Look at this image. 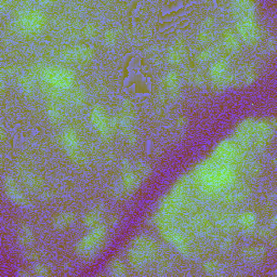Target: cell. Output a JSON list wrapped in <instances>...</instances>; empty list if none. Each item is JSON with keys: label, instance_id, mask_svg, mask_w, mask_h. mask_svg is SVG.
<instances>
[{"label": "cell", "instance_id": "cell-1", "mask_svg": "<svg viewBox=\"0 0 277 277\" xmlns=\"http://www.w3.org/2000/svg\"><path fill=\"white\" fill-rule=\"evenodd\" d=\"M193 179L204 195L219 197L224 190L237 182V171L233 164L222 162L210 157L195 168Z\"/></svg>", "mask_w": 277, "mask_h": 277}, {"label": "cell", "instance_id": "cell-2", "mask_svg": "<svg viewBox=\"0 0 277 277\" xmlns=\"http://www.w3.org/2000/svg\"><path fill=\"white\" fill-rule=\"evenodd\" d=\"M236 34L246 44L256 46L261 37V29L256 19V3L252 0H235L231 4Z\"/></svg>", "mask_w": 277, "mask_h": 277}, {"label": "cell", "instance_id": "cell-3", "mask_svg": "<svg viewBox=\"0 0 277 277\" xmlns=\"http://www.w3.org/2000/svg\"><path fill=\"white\" fill-rule=\"evenodd\" d=\"M47 25V16L38 8L26 7L21 10L14 21L17 32L24 36L39 35Z\"/></svg>", "mask_w": 277, "mask_h": 277}, {"label": "cell", "instance_id": "cell-4", "mask_svg": "<svg viewBox=\"0 0 277 277\" xmlns=\"http://www.w3.org/2000/svg\"><path fill=\"white\" fill-rule=\"evenodd\" d=\"M108 233V224L102 222L91 229L90 233L82 237L76 245L77 256L84 260L93 259L105 243Z\"/></svg>", "mask_w": 277, "mask_h": 277}, {"label": "cell", "instance_id": "cell-5", "mask_svg": "<svg viewBox=\"0 0 277 277\" xmlns=\"http://www.w3.org/2000/svg\"><path fill=\"white\" fill-rule=\"evenodd\" d=\"M154 222L157 229L159 230L161 236L166 241L175 247V248L184 257L190 256V245L188 239L183 235L180 230L174 226V221L168 220L160 213H157L154 216Z\"/></svg>", "mask_w": 277, "mask_h": 277}, {"label": "cell", "instance_id": "cell-6", "mask_svg": "<svg viewBox=\"0 0 277 277\" xmlns=\"http://www.w3.org/2000/svg\"><path fill=\"white\" fill-rule=\"evenodd\" d=\"M39 76L50 88L58 90H70L75 84L74 72L64 66L41 67Z\"/></svg>", "mask_w": 277, "mask_h": 277}, {"label": "cell", "instance_id": "cell-7", "mask_svg": "<svg viewBox=\"0 0 277 277\" xmlns=\"http://www.w3.org/2000/svg\"><path fill=\"white\" fill-rule=\"evenodd\" d=\"M90 118H91V123L94 129L100 134V137L104 141H109L116 130L115 118L109 117L105 108L101 105H95L92 108Z\"/></svg>", "mask_w": 277, "mask_h": 277}, {"label": "cell", "instance_id": "cell-8", "mask_svg": "<svg viewBox=\"0 0 277 277\" xmlns=\"http://www.w3.org/2000/svg\"><path fill=\"white\" fill-rule=\"evenodd\" d=\"M244 155L245 152L239 147L236 142L232 139H228L222 141L221 143L215 147L211 157H213L214 159L219 161L236 166L237 163L243 160Z\"/></svg>", "mask_w": 277, "mask_h": 277}, {"label": "cell", "instance_id": "cell-9", "mask_svg": "<svg viewBox=\"0 0 277 277\" xmlns=\"http://www.w3.org/2000/svg\"><path fill=\"white\" fill-rule=\"evenodd\" d=\"M276 128L275 119L273 122L259 121L254 124V136L252 148L257 149L258 152H262L267 147L269 141L273 139L274 131Z\"/></svg>", "mask_w": 277, "mask_h": 277}, {"label": "cell", "instance_id": "cell-10", "mask_svg": "<svg viewBox=\"0 0 277 277\" xmlns=\"http://www.w3.org/2000/svg\"><path fill=\"white\" fill-rule=\"evenodd\" d=\"M3 186H4V192L6 194V196L8 197L13 204H16L20 206L21 208L24 209H31L32 208V203L29 200L22 191L19 189V186L12 177L7 176L4 181H3Z\"/></svg>", "mask_w": 277, "mask_h": 277}, {"label": "cell", "instance_id": "cell-11", "mask_svg": "<svg viewBox=\"0 0 277 277\" xmlns=\"http://www.w3.org/2000/svg\"><path fill=\"white\" fill-rule=\"evenodd\" d=\"M249 195L250 189L248 186L243 183L235 182L224 190L219 195V198L227 205H236L248 198Z\"/></svg>", "mask_w": 277, "mask_h": 277}, {"label": "cell", "instance_id": "cell-12", "mask_svg": "<svg viewBox=\"0 0 277 277\" xmlns=\"http://www.w3.org/2000/svg\"><path fill=\"white\" fill-rule=\"evenodd\" d=\"M95 51L92 47L86 46V44H80V46H75L71 48L64 49L60 57H61L65 61L69 62H89L94 58Z\"/></svg>", "mask_w": 277, "mask_h": 277}, {"label": "cell", "instance_id": "cell-13", "mask_svg": "<svg viewBox=\"0 0 277 277\" xmlns=\"http://www.w3.org/2000/svg\"><path fill=\"white\" fill-rule=\"evenodd\" d=\"M142 180L138 176V174L130 166V162L124 159L122 162V176H121V183L125 191L127 192L129 196H131L134 192H137V190L140 188Z\"/></svg>", "mask_w": 277, "mask_h": 277}, {"label": "cell", "instance_id": "cell-14", "mask_svg": "<svg viewBox=\"0 0 277 277\" xmlns=\"http://www.w3.org/2000/svg\"><path fill=\"white\" fill-rule=\"evenodd\" d=\"M162 87L168 98L171 100H178L181 95V77H180V74L175 70L168 71L162 77Z\"/></svg>", "mask_w": 277, "mask_h": 277}, {"label": "cell", "instance_id": "cell-15", "mask_svg": "<svg viewBox=\"0 0 277 277\" xmlns=\"http://www.w3.org/2000/svg\"><path fill=\"white\" fill-rule=\"evenodd\" d=\"M132 245L143 252L149 261L155 260L158 256V245L152 237L147 235H138L133 239Z\"/></svg>", "mask_w": 277, "mask_h": 277}, {"label": "cell", "instance_id": "cell-16", "mask_svg": "<svg viewBox=\"0 0 277 277\" xmlns=\"http://www.w3.org/2000/svg\"><path fill=\"white\" fill-rule=\"evenodd\" d=\"M59 141L66 154L81 148L78 134L73 128H66L60 133Z\"/></svg>", "mask_w": 277, "mask_h": 277}, {"label": "cell", "instance_id": "cell-17", "mask_svg": "<svg viewBox=\"0 0 277 277\" xmlns=\"http://www.w3.org/2000/svg\"><path fill=\"white\" fill-rule=\"evenodd\" d=\"M257 78H258L257 67L253 64L246 65L243 69L242 73L239 74L238 76H235L233 86H239V87L250 86L257 80Z\"/></svg>", "mask_w": 277, "mask_h": 277}, {"label": "cell", "instance_id": "cell-18", "mask_svg": "<svg viewBox=\"0 0 277 277\" xmlns=\"http://www.w3.org/2000/svg\"><path fill=\"white\" fill-rule=\"evenodd\" d=\"M127 257H128L130 265L132 266V268L136 269V271H142V269H144L149 262V259L145 254L133 245H131L128 251H127Z\"/></svg>", "mask_w": 277, "mask_h": 277}, {"label": "cell", "instance_id": "cell-19", "mask_svg": "<svg viewBox=\"0 0 277 277\" xmlns=\"http://www.w3.org/2000/svg\"><path fill=\"white\" fill-rule=\"evenodd\" d=\"M258 223L257 214L252 211H245L236 218V226L243 230L244 233H252Z\"/></svg>", "mask_w": 277, "mask_h": 277}, {"label": "cell", "instance_id": "cell-20", "mask_svg": "<svg viewBox=\"0 0 277 277\" xmlns=\"http://www.w3.org/2000/svg\"><path fill=\"white\" fill-rule=\"evenodd\" d=\"M104 212H105V205L104 204L96 205L84 216V220H82L84 226L90 229L99 226V224L102 223Z\"/></svg>", "mask_w": 277, "mask_h": 277}, {"label": "cell", "instance_id": "cell-21", "mask_svg": "<svg viewBox=\"0 0 277 277\" xmlns=\"http://www.w3.org/2000/svg\"><path fill=\"white\" fill-rule=\"evenodd\" d=\"M185 57V44L182 40L176 41L172 46L168 49L167 52V60L169 64L178 66L182 63Z\"/></svg>", "mask_w": 277, "mask_h": 277}, {"label": "cell", "instance_id": "cell-22", "mask_svg": "<svg viewBox=\"0 0 277 277\" xmlns=\"http://www.w3.org/2000/svg\"><path fill=\"white\" fill-rule=\"evenodd\" d=\"M230 69V60L228 58H219L214 60L211 63L210 69H209V77H210L211 81L222 77L223 75H226Z\"/></svg>", "mask_w": 277, "mask_h": 277}, {"label": "cell", "instance_id": "cell-23", "mask_svg": "<svg viewBox=\"0 0 277 277\" xmlns=\"http://www.w3.org/2000/svg\"><path fill=\"white\" fill-rule=\"evenodd\" d=\"M223 46L231 53H238L242 49V42L233 29H227L223 33Z\"/></svg>", "mask_w": 277, "mask_h": 277}, {"label": "cell", "instance_id": "cell-24", "mask_svg": "<svg viewBox=\"0 0 277 277\" xmlns=\"http://www.w3.org/2000/svg\"><path fill=\"white\" fill-rule=\"evenodd\" d=\"M19 175L21 177L22 182H23L28 189H31L33 191H39L43 188V180L41 179V177L34 174V172L24 169L21 170Z\"/></svg>", "mask_w": 277, "mask_h": 277}, {"label": "cell", "instance_id": "cell-25", "mask_svg": "<svg viewBox=\"0 0 277 277\" xmlns=\"http://www.w3.org/2000/svg\"><path fill=\"white\" fill-rule=\"evenodd\" d=\"M215 224L224 233H231L233 232L236 226V219L232 218V215L227 212H218L214 215Z\"/></svg>", "mask_w": 277, "mask_h": 277}, {"label": "cell", "instance_id": "cell-26", "mask_svg": "<svg viewBox=\"0 0 277 277\" xmlns=\"http://www.w3.org/2000/svg\"><path fill=\"white\" fill-rule=\"evenodd\" d=\"M242 256L250 262H260L266 256V248L264 246L247 247L242 250Z\"/></svg>", "mask_w": 277, "mask_h": 277}, {"label": "cell", "instance_id": "cell-27", "mask_svg": "<svg viewBox=\"0 0 277 277\" xmlns=\"http://www.w3.org/2000/svg\"><path fill=\"white\" fill-rule=\"evenodd\" d=\"M76 220V214L72 211H65L59 213L52 222V226L56 230H65L70 228Z\"/></svg>", "mask_w": 277, "mask_h": 277}, {"label": "cell", "instance_id": "cell-28", "mask_svg": "<svg viewBox=\"0 0 277 277\" xmlns=\"http://www.w3.org/2000/svg\"><path fill=\"white\" fill-rule=\"evenodd\" d=\"M35 242L34 232L27 223H22L20 227V233L18 236V244L21 247H29Z\"/></svg>", "mask_w": 277, "mask_h": 277}, {"label": "cell", "instance_id": "cell-29", "mask_svg": "<svg viewBox=\"0 0 277 277\" xmlns=\"http://www.w3.org/2000/svg\"><path fill=\"white\" fill-rule=\"evenodd\" d=\"M18 86L26 98H32L35 93V82L31 76L21 75L18 78Z\"/></svg>", "mask_w": 277, "mask_h": 277}, {"label": "cell", "instance_id": "cell-30", "mask_svg": "<svg viewBox=\"0 0 277 277\" xmlns=\"http://www.w3.org/2000/svg\"><path fill=\"white\" fill-rule=\"evenodd\" d=\"M235 79V75L232 72H228L226 75H223L222 77L212 80L211 86L214 91H223L227 88L233 86Z\"/></svg>", "mask_w": 277, "mask_h": 277}, {"label": "cell", "instance_id": "cell-31", "mask_svg": "<svg viewBox=\"0 0 277 277\" xmlns=\"http://www.w3.org/2000/svg\"><path fill=\"white\" fill-rule=\"evenodd\" d=\"M66 155L71 159V161L76 164V166H79V167L88 166L89 159L82 148H79V149H77V151H74L71 153H67Z\"/></svg>", "mask_w": 277, "mask_h": 277}, {"label": "cell", "instance_id": "cell-32", "mask_svg": "<svg viewBox=\"0 0 277 277\" xmlns=\"http://www.w3.org/2000/svg\"><path fill=\"white\" fill-rule=\"evenodd\" d=\"M186 78L190 81V84H192L196 88H203L206 86V77L204 76L203 73H200L198 71H188L186 72Z\"/></svg>", "mask_w": 277, "mask_h": 277}, {"label": "cell", "instance_id": "cell-33", "mask_svg": "<svg viewBox=\"0 0 277 277\" xmlns=\"http://www.w3.org/2000/svg\"><path fill=\"white\" fill-rule=\"evenodd\" d=\"M108 268V272L110 275L113 276H117V277H124V276H127V269H126V266L125 264L122 262V260L119 259H113L110 262L109 264L107 266Z\"/></svg>", "mask_w": 277, "mask_h": 277}, {"label": "cell", "instance_id": "cell-34", "mask_svg": "<svg viewBox=\"0 0 277 277\" xmlns=\"http://www.w3.org/2000/svg\"><path fill=\"white\" fill-rule=\"evenodd\" d=\"M87 93L84 89L81 88H77L72 91L71 96H70V101L72 103V105L74 106H84L85 103L87 102Z\"/></svg>", "mask_w": 277, "mask_h": 277}, {"label": "cell", "instance_id": "cell-35", "mask_svg": "<svg viewBox=\"0 0 277 277\" xmlns=\"http://www.w3.org/2000/svg\"><path fill=\"white\" fill-rule=\"evenodd\" d=\"M46 112H47V116L49 118V121L51 123L59 124L63 119L62 109L60 108L56 103H49L46 107Z\"/></svg>", "mask_w": 277, "mask_h": 277}, {"label": "cell", "instance_id": "cell-36", "mask_svg": "<svg viewBox=\"0 0 277 277\" xmlns=\"http://www.w3.org/2000/svg\"><path fill=\"white\" fill-rule=\"evenodd\" d=\"M134 170H136V172L138 174V176L141 178L142 181L143 180L147 179L151 177L152 175V168L149 164L145 161H142V160H139L137 161L136 166H134Z\"/></svg>", "mask_w": 277, "mask_h": 277}, {"label": "cell", "instance_id": "cell-37", "mask_svg": "<svg viewBox=\"0 0 277 277\" xmlns=\"http://www.w3.org/2000/svg\"><path fill=\"white\" fill-rule=\"evenodd\" d=\"M218 50L219 49L216 47H209V48L203 50L200 52V53H198L197 61L200 63L211 61V60H213L216 57V54H218Z\"/></svg>", "mask_w": 277, "mask_h": 277}, {"label": "cell", "instance_id": "cell-38", "mask_svg": "<svg viewBox=\"0 0 277 277\" xmlns=\"http://www.w3.org/2000/svg\"><path fill=\"white\" fill-rule=\"evenodd\" d=\"M204 271L208 274V275H216L219 274L222 271V265L219 263V262L216 261H208L204 264L203 266Z\"/></svg>", "mask_w": 277, "mask_h": 277}, {"label": "cell", "instance_id": "cell-39", "mask_svg": "<svg viewBox=\"0 0 277 277\" xmlns=\"http://www.w3.org/2000/svg\"><path fill=\"white\" fill-rule=\"evenodd\" d=\"M118 34L115 29H107V31L103 35V42L107 47H113L117 42Z\"/></svg>", "mask_w": 277, "mask_h": 277}, {"label": "cell", "instance_id": "cell-40", "mask_svg": "<svg viewBox=\"0 0 277 277\" xmlns=\"http://www.w3.org/2000/svg\"><path fill=\"white\" fill-rule=\"evenodd\" d=\"M82 32H84V36L86 38L91 39L98 35L99 29H98V26H96L94 23H88L84 26V31Z\"/></svg>", "mask_w": 277, "mask_h": 277}, {"label": "cell", "instance_id": "cell-41", "mask_svg": "<svg viewBox=\"0 0 277 277\" xmlns=\"http://www.w3.org/2000/svg\"><path fill=\"white\" fill-rule=\"evenodd\" d=\"M246 170L247 174L251 177L259 176L261 174V166L257 161H249L246 163Z\"/></svg>", "mask_w": 277, "mask_h": 277}, {"label": "cell", "instance_id": "cell-42", "mask_svg": "<svg viewBox=\"0 0 277 277\" xmlns=\"http://www.w3.org/2000/svg\"><path fill=\"white\" fill-rule=\"evenodd\" d=\"M33 272L35 275L39 276V277H46V276L50 275L49 267L47 265L41 264V263H36L33 266Z\"/></svg>", "mask_w": 277, "mask_h": 277}, {"label": "cell", "instance_id": "cell-43", "mask_svg": "<svg viewBox=\"0 0 277 277\" xmlns=\"http://www.w3.org/2000/svg\"><path fill=\"white\" fill-rule=\"evenodd\" d=\"M211 38V29L201 28L197 35V41L200 44H206Z\"/></svg>", "mask_w": 277, "mask_h": 277}, {"label": "cell", "instance_id": "cell-44", "mask_svg": "<svg viewBox=\"0 0 277 277\" xmlns=\"http://www.w3.org/2000/svg\"><path fill=\"white\" fill-rule=\"evenodd\" d=\"M233 246H234V241L232 239V237L231 236H226L222 239V242L220 244V248L223 252H228L232 248H233Z\"/></svg>", "mask_w": 277, "mask_h": 277}, {"label": "cell", "instance_id": "cell-45", "mask_svg": "<svg viewBox=\"0 0 277 277\" xmlns=\"http://www.w3.org/2000/svg\"><path fill=\"white\" fill-rule=\"evenodd\" d=\"M25 257L29 261H38L42 257V252H40L39 250H29L25 253Z\"/></svg>", "mask_w": 277, "mask_h": 277}, {"label": "cell", "instance_id": "cell-46", "mask_svg": "<svg viewBox=\"0 0 277 277\" xmlns=\"http://www.w3.org/2000/svg\"><path fill=\"white\" fill-rule=\"evenodd\" d=\"M274 232L273 229L271 228H261L258 232H257V234L259 237L261 238H269L272 236V233Z\"/></svg>", "mask_w": 277, "mask_h": 277}, {"label": "cell", "instance_id": "cell-47", "mask_svg": "<svg viewBox=\"0 0 277 277\" xmlns=\"http://www.w3.org/2000/svg\"><path fill=\"white\" fill-rule=\"evenodd\" d=\"M186 125H188V119H186V117H184V116L178 117L177 122H176V127L179 130H183L186 127Z\"/></svg>", "mask_w": 277, "mask_h": 277}, {"label": "cell", "instance_id": "cell-48", "mask_svg": "<svg viewBox=\"0 0 277 277\" xmlns=\"http://www.w3.org/2000/svg\"><path fill=\"white\" fill-rule=\"evenodd\" d=\"M214 24V19L212 17H207L204 21L203 23H201V28H205V29H211L212 26Z\"/></svg>", "mask_w": 277, "mask_h": 277}, {"label": "cell", "instance_id": "cell-49", "mask_svg": "<svg viewBox=\"0 0 277 277\" xmlns=\"http://www.w3.org/2000/svg\"><path fill=\"white\" fill-rule=\"evenodd\" d=\"M40 199L43 201H50L53 199V193H51L49 191H41Z\"/></svg>", "mask_w": 277, "mask_h": 277}, {"label": "cell", "instance_id": "cell-50", "mask_svg": "<svg viewBox=\"0 0 277 277\" xmlns=\"http://www.w3.org/2000/svg\"><path fill=\"white\" fill-rule=\"evenodd\" d=\"M118 221H119V218H118V215H116V214H114V215H112V216H110V218H109V220H108V222H107V224H108V227H115V226H116V224L118 223Z\"/></svg>", "mask_w": 277, "mask_h": 277}, {"label": "cell", "instance_id": "cell-51", "mask_svg": "<svg viewBox=\"0 0 277 277\" xmlns=\"http://www.w3.org/2000/svg\"><path fill=\"white\" fill-rule=\"evenodd\" d=\"M267 46H268V50H271L273 53H275V52H276V40H275V38L269 39Z\"/></svg>", "mask_w": 277, "mask_h": 277}, {"label": "cell", "instance_id": "cell-52", "mask_svg": "<svg viewBox=\"0 0 277 277\" xmlns=\"http://www.w3.org/2000/svg\"><path fill=\"white\" fill-rule=\"evenodd\" d=\"M37 5L41 7H46V6L53 5V2H51V0H40V2L37 3Z\"/></svg>", "mask_w": 277, "mask_h": 277}, {"label": "cell", "instance_id": "cell-53", "mask_svg": "<svg viewBox=\"0 0 277 277\" xmlns=\"http://www.w3.org/2000/svg\"><path fill=\"white\" fill-rule=\"evenodd\" d=\"M9 6H10V2H8V0H2V2H0V9L2 10L7 9Z\"/></svg>", "mask_w": 277, "mask_h": 277}, {"label": "cell", "instance_id": "cell-54", "mask_svg": "<svg viewBox=\"0 0 277 277\" xmlns=\"http://www.w3.org/2000/svg\"><path fill=\"white\" fill-rule=\"evenodd\" d=\"M276 223H277V216L274 215V216H273V219H272V221H271V227H269V228L273 229V230L275 231V229H276Z\"/></svg>", "mask_w": 277, "mask_h": 277}, {"label": "cell", "instance_id": "cell-55", "mask_svg": "<svg viewBox=\"0 0 277 277\" xmlns=\"http://www.w3.org/2000/svg\"><path fill=\"white\" fill-rule=\"evenodd\" d=\"M0 139H2V141L5 140V129H4L3 125H2V127H0Z\"/></svg>", "mask_w": 277, "mask_h": 277}]
</instances>
